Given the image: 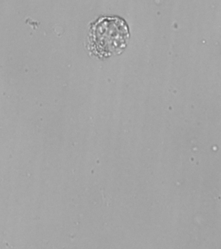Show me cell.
Returning <instances> with one entry per match:
<instances>
[{
	"label": "cell",
	"mask_w": 221,
	"mask_h": 249,
	"mask_svg": "<svg viewBox=\"0 0 221 249\" xmlns=\"http://www.w3.org/2000/svg\"><path fill=\"white\" fill-rule=\"evenodd\" d=\"M129 38V27L125 19L119 17L100 18L91 25L88 50L102 59L117 55L127 48Z\"/></svg>",
	"instance_id": "6da1fadb"
}]
</instances>
